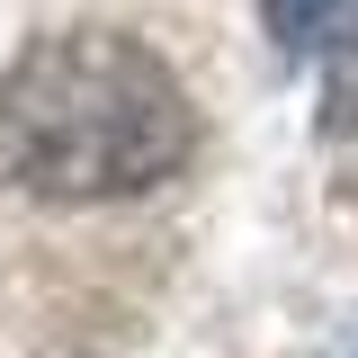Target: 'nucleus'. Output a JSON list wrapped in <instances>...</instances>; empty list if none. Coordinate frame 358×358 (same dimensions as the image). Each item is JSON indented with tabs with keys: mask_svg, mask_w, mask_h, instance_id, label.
Listing matches in <instances>:
<instances>
[{
	"mask_svg": "<svg viewBox=\"0 0 358 358\" xmlns=\"http://www.w3.org/2000/svg\"><path fill=\"white\" fill-rule=\"evenodd\" d=\"M197 152V108L152 45L117 27L36 36L0 81V179L54 206L143 197Z\"/></svg>",
	"mask_w": 358,
	"mask_h": 358,
	"instance_id": "f257e3e1",
	"label": "nucleus"
},
{
	"mask_svg": "<svg viewBox=\"0 0 358 358\" xmlns=\"http://www.w3.org/2000/svg\"><path fill=\"white\" fill-rule=\"evenodd\" d=\"M260 9H268V36L296 54V45H313L331 18H341V9H350V0H260Z\"/></svg>",
	"mask_w": 358,
	"mask_h": 358,
	"instance_id": "f03ea898",
	"label": "nucleus"
}]
</instances>
